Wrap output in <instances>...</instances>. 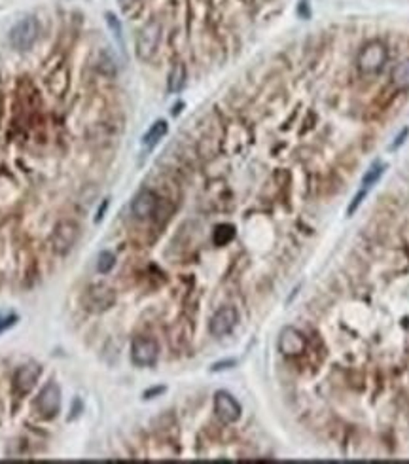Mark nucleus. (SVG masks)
I'll use <instances>...</instances> for the list:
<instances>
[{
	"instance_id": "nucleus-1",
	"label": "nucleus",
	"mask_w": 409,
	"mask_h": 464,
	"mask_svg": "<svg viewBox=\"0 0 409 464\" xmlns=\"http://www.w3.org/2000/svg\"><path fill=\"white\" fill-rule=\"evenodd\" d=\"M389 61V47L381 40L366 42L356 55V67L364 76H376Z\"/></svg>"
},
{
	"instance_id": "nucleus-2",
	"label": "nucleus",
	"mask_w": 409,
	"mask_h": 464,
	"mask_svg": "<svg viewBox=\"0 0 409 464\" xmlns=\"http://www.w3.org/2000/svg\"><path fill=\"white\" fill-rule=\"evenodd\" d=\"M161 33H163V27H161L160 20H150L142 25L139 36H137V57L139 59L150 61L154 57L157 47H160Z\"/></svg>"
},
{
	"instance_id": "nucleus-3",
	"label": "nucleus",
	"mask_w": 409,
	"mask_h": 464,
	"mask_svg": "<svg viewBox=\"0 0 409 464\" xmlns=\"http://www.w3.org/2000/svg\"><path fill=\"white\" fill-rule=\"evenodd\" d=\"M38 34H40V23L36 17H23L20 23H15L12 31H10V44L15 47L17 52H25L31 49L33 44L38 40Z\"/></svg>"
},
{
	"instance_id": "nucleus-4",
	"label": "nucleus",
	"mask_w": 409,
	"mask_h": 464,
	"mask_svg": "<svg viewBox=\"0 0 409 464\" xmlns=\"http://www.w3.org/2000/svg\"><path fill=\"white\" fill-rule=\"evenodd\" d=\"M61 408V389L55 381H47L40 394L34 400V411L44 421H52L57 417Z\"/></svg>"
},
{
	"instance_id": "nucleus-5",
	"label": "nucleus",
	"mask_w": 409,
	"mask_h": 464,
	"mask_svg": "<svg viewBox=\"0 0 409 464\" xmlns=\"http://www.w3.org/2000/svg\"><path fill=\"white\" fill-rule=\"evenodd\" d=\"M160 358V345L154 337L137 336L131 343V362L139 368H150Z\"/></svg>"
},
{
	"instance_id": "nucleus-6",
	"label": "nucleus",
	"mask_w": 409,
	"mask_h": 464,
	"mask_svg": "<svg viewBox=\"0 0 409 464\" xmlns=\"http://www.w3.org/2000/svg\"><path fill=\"white\" fill-rule=\"evenodd\" d=\"M84 307L89 313H102L116 303V292L107 284H91L82 297Z\"/></svg>"
},
{
	"instance_id": "nucleus-7",
	"label": "nucleus",
	"mask_w": 409,
	"mask_h": 464,
	"mask_svg": "<svg viewBox=\"0 0 409 464\" xmlns=\"http://www.w3.org/2000/svg\"><path fill=\"white\" fill-rule=\"evenodd\" d=\"M385 171H387V163L381 162V160H377L368 167V171L364 173L362 182H360V190L356 192V195L353 197V201H350L349 209H347V215H355L358 207L362 205V201L366 199V195L369 194V190L376 186L377 182L381 180V176L385 175Z\"/></svg>"
},
{
	"instance_id": "nucleus-8",
	"label": "nucleus",
	"mask_w": 409,
	"mask_h": 464,
	"mask_svg": "<svg viewBox=\"0 0 409 464\" xmlns=\"http://www.w3.org/2000/svg\"><path fill=\"white\" fill-rule=\"evenodd\" d=\"M277 345H279L281 355H284L286 358H298L302 357L305 349H307V339L298 328L286 326V328L281 330Z\"/></svg>"
},
{
	"instance_id": "nucleus-9",
	"label": "nucleus",
	"mask_w": 409,
	"mask_h": 464,
	"mask_svg": "<svg viewBox=\"0 0 409 464\" xmlns=\"http://www.w3.org/2000/svg\"><path fill=\"white\" fill-rule=\"evenodd\" d=\"M80 237V228L78 224L70 220H63L57 224L54 235H52V247L57 254H68L74 249V245Z\"/></svg>"
},
{
	"instance_id": "nucleus-10",
	"label": "nucleus",
	"mask_w": 409,
	"mask_h": 464,
	"mask_svg": "<svg viewBox=\"0 0 409 464\" xmlns=\"http://www.w3.org/2000/svg\"><path fill=\"white\" fill-rule=\"evenodd\" d=\"M42 376V366L36 362H27L20 366L14 373V392L17 396H27L29 392L34 389L36 381Z\"/></svg>"
},
{
	"instance_id": "nucleus-11",
	"label": "nucleus",
	"mask_w": 409,
	"mask_h": 464,
	"mask_svg": "<svg viewBox=\"0 0 409 464\" xmlns=\"http://www.w3.org/2000/svg\"><path fill=\"white\" fill-rule=\"evenodd\" d=\"M215 413L222 423L233 424L241 419L242 408L235 400L233 394H229L226 390H218L215 394Z\"/></svg>"
},
{
	"instance_id": "nucleus-12",
	"label": "nucleus",
	"mask_w": 409,
	"mask_h": 464,
	"mask_svg": "<svg viewBox=\"0 0 409 464\" xmlns=\"http://www.w3.org/2000/svg\"><path fill=\"white\" fill-rule=\"evenodd\" d=\"M239 323V313L235 309L233 305H224L220 309L216 311L213 318H210V324H208V330L215 337H224L231 334Z\"/></svg>"
},
{
	"instance_id": "nucleus-13",
	"label": "nucleus",
	"mask_w": 409,
	"mask_h": 464,
	"mask_svg": "<svg viewBox=\"0 0 409 464\" xmlns=\"http://www.w3.org/2000/svg\"><path fill=\"white\" fill-rule=\"evenodd\" d=\"M160 209V197L152 190H141L131 203V212L139 220H148Z\"/></svg>"
},
{
	"instance_id": "nucleus-14",
	"label": "nucleus",
	"mask_w": 409,
	"mask_h": 464,
	"mask_svg": "<svg viewBox=\"0 0 409 464\" xmlns=\"http://www.w3.org/2000/svg\"><path fill=\"white\" fill-rule=\"evenodd\" d=\"M186 78H188V70H186V65L184 63H175L171 72L167 76V91L169 93H180L184 86H186Z\"/></svg>"
},
{
	"instance_id": "nucleus-15",
	"label": "nucleus",
	"mask_w": 409,
	"mask_h": 464,
	"mask_svg": "<svg viewBox=\"0 0 409 464\" xmlns=\"http://www.w3.org/2000/svg\"><path fill=\"white\" fill-rule=\"evenodd\" d=\"M169 131V123L165 120H155L152 125H150V129H148L146 133H144V137H142V146L148 150H152L154 146H157L160 144V141L163 139V137L167 135Z\"/></svg>"
},
{
	"instance_id": "nucleus-16",
	"label": "nucleus",
	"mask_w": 409,
	"mask_h": 464,
	"mask_svg": "<svg viewBox=\"0 0 409 464\" xmlns=\"http://www.w3.org/2000/svg\"><path fill=\"white\" fill-rule=\"evenodd\" d=\"M390 84H392L398 91L409 89V57L400 61V63L392 68V72H390Z\"/></svg>"
},
{
	"instance_id": "nucleus-17",
	"label": "nucleus",
	"mask_w": 409,
	"mask_h": 464,
	"mask_svg": "<svg viewBox=\"0 0 409 464\" xmlns=\"http://www.w3.org/2000/svg\"><path fill=\"white\" fill-rule=\"evenodd\" d=\"M235 239V228L231 224H220L216 226L215 233H213V242L216 247H226Z\"/></svg>"
},
{
	"instance_id": "nucleus-18",
	"label": "nucleus",
	"mask_w": 409,
	"mask_h": 464,
	"mask_svg": "<svg viewBox=\"0 0 409 464\" xmlns=\"http://www.w3.org/2000/svg\"><path fill=\"white\" fill-rule=\"evenodd\" d=\"M114 265H116V256L112 254V252L105 250V252L99 254V260H97V271H99V273L107 275V273H110V271L114 270Z\"/></svg>"
},
{
	"instance_id": "nucleus-19",
	"label": "nucleus",
	"mask_w": 409,
	"mask_h": 464,
	"mask_svg": "<svg viewBox=\"0 0 409 464\" xmlns=\"http://www.w3.org/2000/svg\"><path fill=\"white\" fill-rule=\"evenodd\" d=\"M107 23H108V27L112 29V34H114L116 40L120 42L121 52H125V42H123V34H121V23H120V20H118V17H116L114 14H110V12H108V14H107Z\"/></svg>"
},
{
	"instance_id": "nucleus-20",
	"label": "nucleus",
	"mask_w": 409,
	"mask_h": 464,
	"mask_svg": "<svg viewBox=\"0 0 409 464\" xmlns=\"http://www.w3.org/2000/svg\"><path fill=\"white\" fill-rule=\"evenodd\" d=\"M235 364H237V360H235V358H228V360H220V362L213 364V368H210V371L229 370V368H233Z\"/></svg>"
},
{
	"instance_id": "nucleus-21",
	"label": "nucleus",
	"mask_w": 409,
	"mask_h": 464,
	"mask_svg": "<svg viewBox=\"0 0 409 464\" xmlns=\"http://www.w3.org/2000/svg\"><path fill=\"white\" fill-rule=\"evenodd\" d=\"M408 135H409V129H408V127H403L402 131H400V133H398V137H396L394 142H392V144H390L389 148H390V150H398V148H400V146H402L403 142H406V139H408Z\"/></svg>"
},
{
	"instance_id": "nucleus-22",
	"label": "nucleus",
	"mask_w": 409,
	"mask_h": 464,
	"mask_svg": "<svg viewBox=\"0 0 409 464\" xmlns=\"http://www.w3.org/2000/svg\"><path fill=\"white\" fill-rule=\"evenodd\" d=\"M15 320H17V316L15 315H8V316L0 315V332H4V330L10 328V326H14Z\"/></svg>"
},
{
	"instance_id": "nucleus-23",
	"label": "nucleus",
	"mask_w": 409,
	"mask_h": 464,
	"mask_svg": "<svg viewBox=\"0 0 409 464\" xmlns=\"http://www.w3.org/2000/svg\"><path fill=\"white\" fill-rule=\"evenodd\" d=\"M161 392H165V387H155V389H150L144 392V400H150V398H155Z\"/></svg>"
},
{
	"instance_id": "nucleus-24",
	"label": "nucleus",
	"mask_w": 409,
	"mask_h": 464,
	"mask_svg": "<svg viewBox=\"0 0 409 464\" xmlns=\"http://www.w3.org/2000/svg\"><path fill=\"white\" fill-rule=\"evenodd\" d=\"M118 2H120L121 8H125V10H128V8H131L133 4H137L139 0H118Z\"/></svg>"
}]
</instances>
